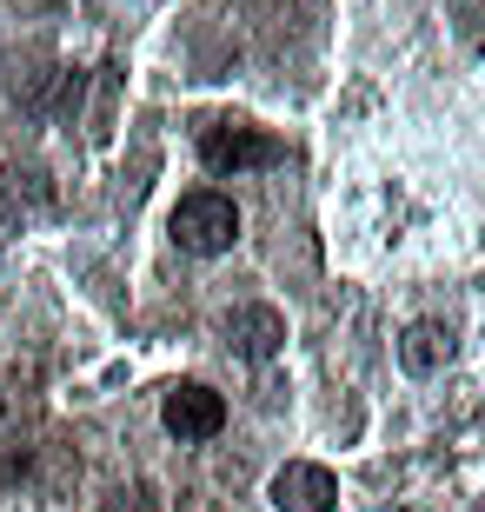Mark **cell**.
<instances>
[{"mask_svg":"<svg viewBox=\"0 0 485 512\" xmlns=\"http://www.w3.org/2000/svg\"><path fill=\"white\" fill-rule=\"evenodd\" d=\"M286 147L273 140L266 127H246V120H213L200 127V167L233 180V173H253V167H280Z\"/></svg>","mask_w":485,"mask_h":512,"instance_id":"1","label":"cell"},{"mask_svg":"<svg viewBox=\"0 0 485 512\" xmlns=\"http://www.w3.org/2000/svg\"><path fill=\"white\" fill-rule=\"evenodd\" d=\"M167 227H173V247L180 253L213 260V253H233V240H240V207L226 193H187Z\"/></svg>","mask_w":485,"mask_h":512,"instance_id":"2","label":"cell"},{"mask_svg":"<svg viewBox=\"0 0 485 512\" xmlns=\"http://www.w3.org/2000/svg\"><path fill=\"white\" fill-rule=\"evenodd\" d=\"M273 506L280 512H333L339 506V479L333 466H319V459H293L273 473Z\"/></svg>","mask_w":485,"mask_h":512,"instance_id":"3","label":"cell"},{"mask_svg":"<svg viewBox=\"0 0 485 512\" xmlns=\"http://www.w3.org/2000/svg\"><path fill=\"white\" fill-rule=\"evenodd\" d=\"M160 419H167V433H173V439H213V433L226 426V399L213 393V386L187 380V386H173V393H167Z\"/></svg>","mask_w":485,"mask_h":512,"instance_id":"4","label":"cell"},{"mask_svg":"<svg viewBox=\"0 0 485 512\" xmlns=\"http://www.w3.org/2000/svg\"><path fill=\"white\" fill-rule=\"evenodd\" d=\"M220 333H226V346H233L240 360H273L280 340H286V320L273 313V306H233V313L220 320Z\"/></svg>","mask_w":485,"mask_h":512,"instance_id":"5","label":"cell"},{"mask_svg":"<svg viewBox=\"0 0 485 512\" xmlns=\"http://www.w3.org/2000/svg\"><path fill=\"white\" fill-rule=\"evenodd\" d=\"M399 360H406V373H439V366L452 360V333H446V326H432V320L406 326V340H399Z\"/></svg>","mask_w":485,"mask_h":512,"instance_id":"6","label":"cell"}]
</instances>
